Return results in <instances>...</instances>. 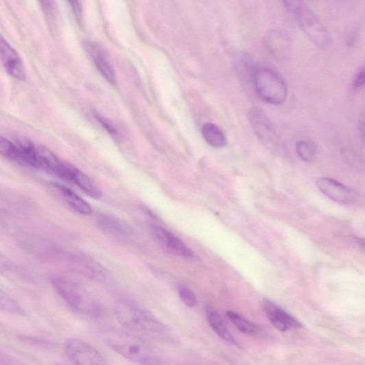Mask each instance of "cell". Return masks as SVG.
<instances>
[{"mask_svg":"<svg viewBox=\"0 0 365 365\" xmlns=\"http://www.w3.org/2000/svg\"><path fill=\"white\" fill-rule=\"evenodd\" d=\"M115 316L124 331L145 340L161 338L167 331L148 310L132 301L119 302L115 307Z\"/></svg>","mask_w":365,"mask_h":365,"instance_id":"6da1fadb","label":"cell"},{"mask_svg":"<svg viewBox=\"0 0 365 365\" xmlns=\"http://www.w3.org/2000/svg\"><path fill=\"white\" fill-rule=\"evenodd\" d=\"M287 10L294 16L303 32L316 46L326 48L331 43V36L319 16L304 2L284 1Z\"/></svg>","mask_w":365,"mask_h":365,"instance_id":"7a4b0ae2","label":"cell"},{"mask_svg":"<svg viewBox=\"0 0 365 365\" xmlns=\"http://www.w3.org/2000/svg\"><path fill=\"white\" fill-rule=\"evenodd\" d=\"M106 341L113 351L132 362H149L153 355L147 340L126 331L112 330L106 335Z\"/></svg>","mask_w":365,"mask_h":365,"instance_id":"3957f363","label":"cell"},{"mask_svg":"<svg viewBox=\"0 0 365 365\" xmlns=\"http://www.w3.org/2000/svg\"><path fill=\"white\" fill-rule=\"evenodd\" d=\"M52 285L61 298L75 312L93 318L100 314L99 304L79 285L63 278L54 279Z\"/></svg>","mask_w":365,"mask_h":365,"instance_id":"277c9868","label":"cell"},{"mask_svg":"<svg viewBox=\"0 0 365 365\" xmlns=\"http://www.w3.org/2000/svg\"><path fill=\"white\" fill-rule=\"evenodd\" d=\"M252 83L258 96L272 105H281L287 97V88L278 73L268 67L255 69Z\"/></svg>","mask_w":365,"mask_h":365,"instance_id":"5b68a950","label":"cell"},{"mask_svg":"<svg viewBox=\"0 0 365 365\" xmlns=\"http://www.w3.org/2000/svg\"><path fill=\"white\" fill-rule=\"evenodd\" d=\"M64 351L69 360L75 365H108L94 346L78 338L67 339Z\"/></svg>","mask_w":365,"mask_h":365,"instance_id":"8992f818","label":"cell"},{"mask_svg":"<svg viewBox=\"0 0 365 365\" xmlns=\"http://www.w3.org/2000/svg\"><path fill=\"white\" fill-rule=\"evenodd\" d=\"M254 132L267 148L274 150L280 143L279 137L272 121L261 108L254 107L248 114Z\"/></svg>","mask_w":365,"mask_h":365,"instance_id":"52a82bcc","label":"cell"},{"mask_svg":"<svg viewBox=\"0 0 365 365\" xmlns=\"http://www.w3.org/2000/svg\"><path fill=\"white\" fill-rule=\"evenodd\" d=\"M316 185L322 193L336 203L353 204L359 197L353 190L333 178H320L317 180Z\"/></svg>","mask_w":365,"mask_h":365,"instance_id":"ba28073f","label":"cell"},{"mask_svg":"<svg viewBox=\"0 0 365 365\" xmlns=\"http://www.w3.org/2000/svg\"><path fill=\"white\" fill-rule=\"evenodd\" d=\"M152 233L159 245L172 254L185 259L195 258V253L193 250L184 242L166 228L154 226Z\"/></svg>","mask_w":365,"mask_h":365,"instance_id":"9c48e42d","label":"cell"},{"mask_svg":"<svg viewBox=\"0 0 365 365\" xmlns=\"http://www.w3.org/2000/svg\"><path fill=\"white\" fill-rule=\"evenodd\" d=\"M262 307L268 320L281 332L290 329H298L303 325L294 316H292L284 309L268 299H264Z\"/></svg>","mask_w":365,"mask_h":365,"instance_id":"30bf717a","label":"cell"},{"mask_svg":"<svg viewBox=\"0 0 365 365\" xmlns=\"http://www.w3.org/2000/svg\"><path fill=\"white\" fill-rule=\"evenodd\" d=\"M0 62L12 78L25 80L26 71L19 54L8 43L0 34Z\"/></svg>","mask_w":365,"mask_h":365,"instance_id":"8fae6325","label":"cell"},{"mask_svg":"<svg viewBox=\"0 0 365 365\" xmlns=\"http://www.w3.org/2000/svg\"><path fill=\"white\" fill-rule=\"evenodd\" d=\"M84 47L91 59L93 60L101 75L113 84H116V76L114 68L107 58L104 49L93 42H86Z\"/></svg>","mask_w":365,"mask_h":365,"instance_id":"7c38bea8","label":"cell"},{"mask_svg":"<svg viewBox=\"0 0 365 365\" xmlns=\"http://www.w3.org/2000/svg\"><path fill=\"white\" fill-rule=\"evenodd\" d=\"M265 47L273 57L279 60H285L290 51L291 43L289 36L279 30H272L266 34Z\"/></svg>","mask_w":365,"mask_h":365,"instance_id":"4fadbf2b","label":"cell"},{"mask_svg":"<svg viewBox=\"0 0 365 365\" xmlns=\"http://www.w3.org/2000/svg\"><path fill=\"white\" fill-rule=\"evenodd\" d=\"M51 187L60 195L64 202L77 213L81 215H88L93 212V209H91L90 205L69 188L57 184V182H53Z\"/></svg>","mask_w":365,"mask_h":365,"instance_id":"5bb4252c","label":"cell"},{"mask_svg":"<svg viewBox=\"0 0 365 365\" xmlns=\"http://www.w3.org/2000/svg\"><path fill=\"white\" fill-rule=\"evenodd\" d=\"M18 152V163L32 168L40 169L36 145L26 139L14 141Z\"/></svg>","mask_w":365,"mask_h":365,"instance_id":"9a60e30c","label":"cell"},{"mask_svg":"<svg viewBox=\"0 0 365 365\" xmlns=\"http://www.w3.org/2000/svg\"><path fill=\"white\" fill-rule=\"evenodd\" d=\"M206 314L211 327L219 337L233 345L239 346V342L230 333L226 323L215 308L208 305L206 307Z\"/></svg>","mask_w":365,"mask_h":365,"instance_id":"2e32d148","label":"cell"},{"mask_svg":"<svg viewBox=\"0 0 365 365\" xmlns=\"http://www.w3.org/2000/svg\"><path fill=\"white\" fill-rule=\"evenodd\" d=\"M202 135L205 141L214 148H222L227 142L221 128L213 123H207L203 126Z\"/></svg>","mask_w":365,"mask_h":365,"instance_id":"e0dca14e","label":"cell"},{"mask_svg":"<svg viewBox=\"0 0 365 365\" xmlns=\"http://www.w3.org/2000/svg\"><path fill=\"white\" fill-rule=\"evenodd\" d=\"M71 182L91 198H100L102 196V192L95 182L77 168L73 174Z\"/></svg>","mask_w":365,"mask_h":365,"instance_id":"ac0fdd59","label":"cell"},{"mask_svg":"<svg viewBox=\"0 0 365 365\" xmlns=\"http://www.w3.org/2000/svg\"><path fill=\"white\" fill-rule=\"evenodd\" d=\"M226 315L237 329L242 333L251 336L257 335L259 333L260 329L257 325L252 323L238 314L229 310Z\"/></svg>","mask_w":365,"mask_h":365,"instance_id":"d6986e66","label":"cell"},{"mask_svg":"<svg viewBox=\"0 0 365 365\" xmlns=\"http://www.w3.org/2000/svg\"><path fill=\"white\" fill-rule=\"evenodd\" d=\"M98 224L102 229L113 235H123L126 232L124 225L112 216L101 215L99 216Z\"/></svg>","mask_w":365,"mask_h":365,"instance_id":"ffe728a7","label":"cell"},{"mask_svg":"<svg viewBox=\"0 0 365 365\" xmlns=\"http://www.w3.org/2000/svg\"><path fill=\"white\" fill-rule=\"evenodd\" d=\"M0 311L14 315L24 314V310L20 304L1 288H0Z\"/></svg>","mask_w":365,"mask_h":365,"instance_id":"44dd1931","label":"cell"},{"mask_svg":"<svg viewBox=\"0 0 365 365\" xmlns=\"http://www.w3.org/2000/svg\"><path fill=\"white\" fill-rule=\"evenodd\" d=\"M296 152L302 160L311 162L316 158L317 148L313 141L302 140L297 143Z\"/></svg>","mask_w":365,"mask_h":365,"instance_id":"7402d4cb","label":"cell"},{"mask_svg":"<svg viewBox=\"0 0 365 365\" xmlns=\"http://www.w3.org/2000/svg\"><path fill=\"white\" fill-rule=\"evenodd\" d=\"M0 154L18 163L16 144L2 135H0Z\"/></svg>","mask_w":365,"mask_h":365,"instance_id":"603a6c76","label":"cell"},{"mask_svg":"<svg viewBox=\"0 0 365 365\" xmlns=\"http://www.w3.org/2000/svg\"><path fill=\"white\" fill-rule=\"evenodd\" d=\"M178 294L181 302L186 306L193 308L197 305L198 301L193 291L187 285H180Z\"/></svg>","mask_w":365,"mask_h":365,"instance_id":"cb8c5ba5","label":"cell"},{"mask_svg":"<svg viewBox=\"0 0 365 365\" xmlns=\"http://www.w3.org/2000/svg\"><path fill=\"white\" fill-rule=\"evenodd\" d=\"M353 87L355 89H361L364 85V68L361 67L357 72V74L353 80Z\"/></svg>","mask_w":365,"mask_h":365,"instance_id":"d4e9b609","label":"cell"},{"mask_svg":"<svg viewBox=\"0 0 365 365\" xmlns=\"http://www.w3.org/2000/svg\"><path fill=\"white\" fill-rule=\"evenodd\" d=\"M98 119L102 123V125H104V126L106 128V130L108 131V132H110L113 134H116V130L114 126H113V125H111L110 123L107 122L106 119L100 117L98 118Z\"/></svg>","mask_w":365,"mask_h":365,"instance_id":"484cf974","label":"cell"},{"mask_svg":"<svg viewBox=\"0 0 365 365\" xmlns=\"http://www.w3.org/2000/svg\"><path fill=\"white\" fill-rule=\"evenodd\" d=\"M8 263V259L5 257V255L0 252V266H7Z\"/></svg>","mask_w":365,"mask_h":365,"instance_id":"4316f807","label":"cell"},{"mask_svg":"<svg viewBox=\"0 0 365 365\" xmlns=\"http://www.w3.org/2000/svg\"><path fill=\"white\" fill-rule=\"evenodd\" d=\"M141 365H152V364H149V362H145V363L141 364Z\"/></svg>","mask_w":365,"mask_h":365,"instance_id":"83f0119b","label":"cell"},{"mask_svg":"<svg viewBox=\"0 0 365 365\" xmlns=\"http://www.w3.org/2000/svg\"><path fill=\"white\" fill-rule=\"evenodd\" d=\"M54 365H64V364H54Z\"/></svg>","mask_w":365,"mask_h":365,"instance_id":"f1b7e54d","label":"cell"}]
</instances>
